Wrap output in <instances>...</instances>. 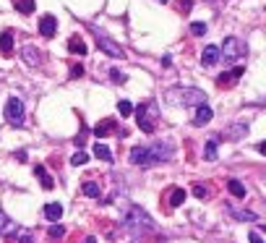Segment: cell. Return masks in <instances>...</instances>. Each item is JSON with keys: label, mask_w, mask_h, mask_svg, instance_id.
<instances>
[{"label": "cell", "mask_w": 266, "mask_h": 243, "mask_svg": "<svg viewBox=\"0 0 266 243\" xmlns=\"http://www.w3.org/2000/svg\"><path fill=\"white\" fill-rule=\"evenodd\" d=\"M118 113H120L123 118H128V115L133 113V105H131L128 100H120V102H118Z\"/></svg>", "instance_id": "cell-25"}, {"label": "cell", "mask_w": 266, "mask_h": 243, "mask_svg": "<svg viewBox=\"0 0 266 243\" xmlns=\"http://www.w3.org/2000/svg\"><path fill=\"white\" fill-rule=\"evenodd\" d=\"M94 155H97L99 160H104V162H113V152H110L104 144H97V147H94Z\"/></svg>", "instance_id": "cell-22"}, {"label": "cell", "mask_w": 266, "mask_h": 243, "mask_svg": "<svg viewBox=\"0 0 266 243\" xmlns=\"http://www.w3.org/2000/svg\"><path fill=\"white\" fill-rule=\"evenodd\" d=\"M81 76H84L81 66H71V79H81Z\"/></svg>", "instance_id": "cell-32"}, {"label": "cell", "mask_w": 266, "mask_h": 243, "mask_svg": "<svg viewBox=\"0 0 266 243\" xmlns=\"http://www.w3.org/2000/svg\"><path fill=\"white\" fill-rule=\"evenodd\" d=\"M16 230H19V227H16V222H13L8 215H3V212H0V235H13Z\"/></svg>", "instance_id": "cell-15"}, {"label": "cell", "mask_w": 266, "mask_h": 243, "mask_svg": "<svg viewBox=\"0 0 266 243\" xmlns=\"http://www.w3.org/2000/svg\"><path fill=\"white\" fill-rule=\"evenodd\" d=\"M232 215H235V220H240V222H256L258 220L253 212H232Z\"/></svg>", "instance_id": "cell-27"}, {"label": "cell", "mask_w": 266, "mask_h": 243, "mask_svg": "<svg viewBox=\"0 0 266 243\" xmlns=\"http://www.w3.org/2000/svg\"><path fill=\"white\" fill-rule=\"evenodd\" d=\"M227 191L232 193V196H238V199H245V186L240 183V180H227Z\"/></svg>", "instance_id": "cell-19"}, {"label": "cell", "mask_w": 266, "mask_h": 243, "mask_svg": "<svg viewBox=\"0 0 266 243\" xmlns=\"http://www.w3.org/2000/svg\"><path fill=\"white\" fill-rule=\"evenodd\" d=\"M34 173L39 175V183H42V188H47V191H50V188L55 186V180L50 178V173L44 170V165H37V170H34Z\"/></svg>", "instance_id": "cell-17"}, {"label": "cell", "mask_w": 266, "mask_h": 243, "mask_svg": "<svg viewBox=\"0 0 266 243\" xmlns=\"http://www.w3.org/2000/svg\"><path fill=\"white\" fill-rule=\"evenodd\" d=\"M172 144L170 141H154V144H149V147H136V149H131V162L133 165H156V162H165V160H170L172 157Z\"/></svg>", "instance_id": "cell-1"}, {"label": "cell", "mask_w": 266, "mask_h": 243, "mask_svg": "<svg viewBox=\"0 0 266 243\" xmlns=\"http://www.w3.org/2000/svg\"><path fill=\"white\" fill-rule=\"evenodd\" d=\"M217 60H219V47L217 44H206L201 53V63L203 66H217Z\"/></svg>", "instance_id": "cell-11"}, {"label": "cell", "mask_w": 266, "mask_h": 243, "mask_svg": "<svg viewBox=\"0 0 266 243\" xmlns=\"http://www.w3.org/2000/svg\"><path fill=\"white\" fill-rule=\"evenodd\" d=\"M219 55H225V60H238L245 55V42L238 39V37H227L219 47Z\"/></svg>", "instance_id": "cell-5"}, {"label": "cell", "mask_w": 266, "mask_h": 243, "mask_svg": "<svg viewBox=\"0 0 266 243\" xmlns=\"http://www.w3.org/2000/svg\"><path fill=\"white\" fill-rule=\"evenodd\" d=\"M178 6H180L183 13H188V11H191V6H193V0H178Z\"/></svg>", "instance_id": "cell-35"}, {"label": "cell", "mask_w": 266, "mask_h": 243, "mask_svg": "<svg viewBox=\"0 0 266 243\" xmlns=\"http://www.w3.org/2000/svg\"><path fill=\"white\" fill-rule=\"evenodd\" d=\"M243 71H245V68H232L230 76H219V84H232L235 79H240V76H243Z\"/></svg>", "instance_id": "cell-23"}, {"label": "cell", "mask_w": 266, "mask_h": 243, "mask_svg": "<svg viewBox=\"0 0 266 243\" xmlns=\"http://www.w3.org/2000/svg\"><path fill=\"white\" fill-rule=\"evenodd\" d=\"M191 34H193V37L206 34V24H203V21H193V24H191Z\"/></svg>", "instance_id": "cell-29"}, {"label": "cell", "mask_w": 266, "mask_h": 243, "mask_svg": "<svg viewBox=\"0 0 266 243\" xmlns=\"http://www.w3.org/2000/svg\"><path fill=\"white\" fill-rule=\"evenodd\" d=\"M86 162H89V155H86V152H81V149H78L76 155L71 157V165H76V168H78V165H86Z\"/></svg>", "instance_id": "cell-26"}, {"label": "cell", "mask_w": 266, "mask_h": 243, "mask_svg": "<svg viewBox=\"0 0 266 243\" xmlns=\"http://www.w3.org/2000/svg\"><path fill=\"white\" fill-rule=\"evenodd\" d=\"M123 225L128 227V230L133 233V235H141V230H154V220L146 215L141 207H131L128 212H125V217H123Z\"/></svg>", "instance_id": "cell-2"}, {"label": "cell", "mask_w": 266, "mask_h": 243, "mask_svg": "<svg viewBox=\"0 0 266 243\" xmlns=\"http://www.w3.org/2000/svg\"><path fill=\"white\" fill-rule=\"evenodd\" d=\"M21 58H24V63L26 66H31V68H37L39 63H42V58H39V53L31 47V44H26V47L21 50Z\"/></svg>", "instance_id": "cell-13"}, {"label": "cell", "mask_w": 266, "mask_h": 243, "mask_svg": "<svg viewBox=\"0 0 266 243\" xmlns=\"http://www.w3.org/2000/svg\"><path fill=\"white\" fill-rule=\"evenodd\" d=\"M68 53H73V55H86L89 50H86V42L81 39V37H71L68 39Z\"/></svg>", "instance_id": "cell-14"}, {"label": "cell", "mask_w": 266, "mask_h": 243, "mask_svg": "<svg viewBox=\"0 0 266 243\" xmlns=\"http://www.w3.org/2000/svg\"><path fill=\"white\" fill-rule=\"evenodd\" d=\"M162 3H167V0H162Z\"/></svg>", "instance_id": "cell-38"}, {"label": "cell", "mask_w": 266, "mask_h": 243, "mask_svg": "<svg viewBox=\"0 0 266 243\" xmlns=\"http://www.w3.org/2000/svg\"><path fill=\"white\" fill-rule=\"evenodd\" d=\"M245 133H248V123H235V126H230V128H225V131H222L225 139H232V141L243 139Z\"/></svg>", "instance_id": "cell-10"}, {"label": "cell", "mask_w": 266, "mask_h": 243, "mask_svg": "<svg viewBox=\"0 0 266 243\" xmlns=\"http://www.w3.org/2000/svg\"><path fill=\"white\" fill-rule=\"evenodd\" d=\"M214 118V110L209 108V105H198V108H196V115H193V126H206L209 123V120Z\"/></svg>", "instance_id": "cell-9"}, {"label": "cell", "mask_w": 266, "mask_h": 243, "mask_svg": "<svg viewBox=\"0 0 266 243\" xmlns=\"http://www.w3.org/2000/svg\"><path fill=\"white\" fill-rule=\"evenodd\" d=\"M110 79H113V81H120V84H123V81H125V73H120V71H115V68H113V71H110Z\"/></svg>", "instance_id": "cell-33"}, {"label": "cell", "mask_w": 266, "mask_h": 243, "mask_svg": "<svg viewBox=\"0 0 266 243\" xmlns=\"http://www.w3.org/2000/svg\"><path fill=\"white\" fill-rule=\"evenodd\" d=\"M248 238H250V243H263V238H261L258 233H250Z\"/></svg>", "instance_id": "cell-36"}, {"label": "cell", "mask_w": 266, "mask_h": 243, "mask_svg": "<svg viewBox=\"0 0 266 243\" xmlns=\"http://www.w3.org/2000/svg\"><path fill=\"white\" fill-rule=\"evenodd\" d=\"M193 193L198 196V199H206V188H203L201 183H196V186H193Z\"/></svg>", "instance_id": "cell-34"}, {"label": "cell", "mask_w": 266, "mask_h": 243, "mask_svg": "<svg viewBox=\"0 0 266 243\" xmlns=\"http://www.w3.org/2000/svg\"><path fill=\"white\" fill-rule=\"evenodd\" d=\"M13 6L19 8L21 13H31L34 11V0H13Z\"/></svg>", "instance_id": "cell-24"}, {"label": "cell", "mask_w": 266, "mask_h": 243, "mask_svg": "<svg viewBox=\"0 0 266 243\" xmlns=\"http://www.w3.org/2000/svg\"><path fill=\"white\" fill-rule=\"evenodd\" d=\"M136 118H138V128L144 133H154L156 131V120H159V113H156V102H144L136 108Z\"/></svg>", "instance_id": "cell-4"}, {"label": "cell", "mask_w": 266, "mask_h": 243, "mask_svg": "<svg viewBox=\"0 0 266 243\" xmlns=\"http://www.w3.org/2000/svg\"><path fill=\"white\" fill-rule=\"evenodd\" d=\"M94 39H97V44H99V47H102L110 58H123V55H125V50L120 47V44H118L115 39H110L104 32H99V29H94Z\"/></svg>", "instance_id": "cell-7"}, {"label": "cell", "mask_w": 266, "mask_h": 243, "mask_svg": "<svg viewBox=\"0 0 266 243\" xmlns=\"http://www.w3.org/2000/svg\"><path fill=\"white\" fill-rule=\"evenodd\" d=\"M185 188H172L170 191V207H180L183 202H185Z\"/></svg>", "instance_id": "cell-20"}, {"label": "cell", "mask_w": 266, "mask_h": 243, "mask_svg": "<svg viewBox=\"0 0 266 243\" xmlns=\"http://www.w3.org/2000/svg\"><path fill=\"white\" fill-rule=\"evenodd\" d=\"M84 196H89V199H97L99 196V183H94V180H86V183L81 186Z\"/></svg>", "instance_id": "cell-21"}, {"label": "cell", "mask_w": 266, "mask_h": 243, "mask_svg": "<svg viewBox=\"0 0 266 243\" xmlns=\"http://www.w3.org/2000/svg\"><path fill=\"white\" fill-rule=\"evenodd\" d=\"M203 157H206L209 162L217 160V141H209V144H206V149H203Z\"/></svg>", "instance_id": "cell-28"}, {"label": "cell", "mask_w": 266, "mask_h": 243, "mask_svg": "<svg viewBox=\"0 0 266 243\" xmlns=\"http://www.w3.org/2000/svg\"><path fill=\"white\" fill-rule=\"evenodd\" d=\"M118 128V123H115V118H104L102 120V123H97V126H94V133H97L99 136V139H104V136H110V133H113Z\"/></svg>", "instance_id": "cell-12"}, {"label": "cell", "mask_w": 266, "mask_h": 243, "mask_svg": "<svg viewBox=\"0 0 266 243\" xmlns=\"http://www.w3.org/2000/svg\"><path fill=\"white\" fill-rule=\"evenodd\" d=\"M39 32H42V37H55V32H58V19L55 16H50V13H47V16H42V21H39Z\"/></svg>", "instance_id": "cell-8"}, {"label": "cell", "mask_w": 266, "mask_h": 243, "mask_svg": "<svg viewBox=\"0 0 266 243\" xmlns=\"http://www.w3.org/2000/svg\"><path fill=\"white\" fill-rule=\"evenodd\" d=\"M167 102L172 105H206V92H201V89H172L167 92Z\"/></svg>", "instance_id": "cell-3"}, {"label": "cell", "mask_w": 266, "mask_h": 243, "mask_svg": "<svg viewBox=\"0 0 266 243\" xmlns=\"http://www.w3.org/2000/svg\"><path fill=\"white\" fill-rule=\"evenodd\" d=\"M84 243H97V238H94V235H86V240Z\"/></svg>", "instance_id": "cell-37"}, {"label": "cell", "mask_w": 266, "mask_h": 243, "mask_svg": "<svg viewBox=\"0 0 266 243\" xmlns=\"http://www.w3.org/2000/svg\"><path fill=\"white\" fill-rule=\"evenodd\" d=\"M16 235H19V243H34L31 230H16Z\"/></svg>", "instance_id": "cell-31"}, {"label": "cell", "mask_w": 266, "mask_h": 243, "mask_svg": "<svg viewBox=\"0 0 266 243\" xmlns=\"http://www.w3.org/2000/svg\"><path fill=\"white\" fill-rule=\"evenodd\" d=\"M44 217L50 220V222H58V220L63 217V207H60L58 202H50V204L44 207Z\"/></svg>", "instance_id": "cell-16"}, {"label": "cell", "mask_w": 266, "mask_h": 243, "mask_svg": "<svg viewBox=\"0 0 266 243\" xmlns=\"http://www.w3.org/2000/svg\"><path fill=\"white\" fill-rule=\"evenodd\" d=\"M0 53H3V55H11L13 53V34L11 32L0 34Z\"/></svg>", "instance_id": "cell-18"}, {"label": "cell", "mask_w": 266, "mask_h": 243, "mask_svg": "<svg viewBox=\"0 0 266 243\" xmlns=\"http://www.w3.org/2000/svg\"><path fill=\"white\" fill-rule=\"evenodd\" d=\"M6 120L11 126H24V102L19 97H11L6 102Z\"/></svg>", "instance_id": "cell-6"}, {"label": "cell", "mask_w": 266, "mask_h": 243, "mask_svg": "<svg viewBox=\"0 0 266 243\" xmlns=\"http://www.w3.org/2000/svg\"><path fill=\"white\" fill-rule=\"evenodd\" d=\"M47 235H50L52 240H58V238H63V235H66V227H63V225H52V227H50V233H47Z\"/></svg>", "instance_id": "cell-30"}]
</instances>
